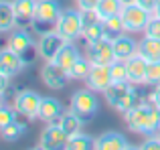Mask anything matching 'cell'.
Returning <instances> with one entry per match:
<instances>
[{"label": "cell", "instance_id": "23", "mask_svg": "<svg viewBox=\"0 0 160 150\" xmlns=\"http://www.w3.org/2000/svg\"><path fill=\"white\" fill-rule=\"evenodd\" d=\"M16 24L18 22H16V14H14V8H12V2L0 0V32L12 31Z\"/></svg>", "mask_w": 160, "mask_h": 150}, {"label": "cell", "instance_id": "5", "mask_svg": "<svg viewBox=\"0 0 160 150\" xmlns=\"http://www.w3.org/2000/svg\"><path fill=\"white\" fill-rule=\"evenodd\" d=\"M122 16V22L126 27V32H138V31H144L148 20L152 18V12L142 8L140 4H126L120 12Z\"/></svg>", "mask_w": 160, "mask_h": 150}, {"label": "cell", "instance_id": "16", "mask_svg": "<svg viewBox=\"0 0 160 150\" xmlns=\"http://www.w3.org/2000/svg\"><path fill=\"white\" fill-rule=\"evenodd\" d=\"M128 65V81L132 85H146V71H148V61L142 55H134L126 61Z\"/></svg>", "mask_w": 160, "mask_h": 150}, {"label": "cell", "instance_id": "4", "mask_svg": "<svg viewBox=\"0 0 160 150\" xmlns=\"http://www.w3.org/2000/svg\"><path fill=\"white\" fill-rule=\"evenodd\" d=\"M55 31L67 43H75L81 37V10H63L55 22Z\"/></svg>", "mask_w": 160, "mask_h": 150}, {"label": "cell", "instance_id": "9", "mask_svg": "<svg viewBox=\"0 0 160 150\" xmlns=\"http://www.w3.org/2000/svg\"><path fill=\"white\" fill-rule=\"evenodd\" d=\"M61 4L57 0H37V8H35V27H55V22L61 16Z\"/></svg>", "mask_w": 160, "mask_h": 150}, {"label": "cell", "instance_id": "33", "mask_svg": "<svg viewBox=\"0 0 160 150\" xmlns=\"http://www.w3.org/2000/svg\"><path fill=\"white\" fill-rule=\"evenodd\" d=\"M144 37H152V39H160V18L158 16L152 14V18L148 20V24H146L144 31Z\"/></svg>", "mask_w": 160, "mask_h": 150}, {"label": "cell", "instance_id": "40", "mask_svg": "<svg viewBox=\"0 0 160 150\" xmlns=\"http://www.w3.org/2000/svg\"><path fill=\"white\" fill-rule=\"evenodd\" d=\"M126 150H140V146H132V144H128V146H126Z\"/></svg>", "mask_w": 160, "mask_h": 150}, {"label": "cell", "instance_id": "30", "mask_svg": "<svg viewBox=\"0 0 160 150\" xmlns=\"http://www.w3.org/2000/svg\"><path fill=\"white\" fill-rule=\"evenodd\" d=\"M109 73H112V81L113 83L128 81V65H126V61L116 59L112 65H109Z\"/></svg>", "mask_w": 160, "mask_h": 150}, {"label": "cell", "instance_id": "1", "mask_svg": "<svg viewBox=\"0 0 160 150\" xmlns=\"http://www.w3.org/2000/svg\"><path fill=\"white\" fill-rule=\"evenodd\" d=\"M124 118L130 130L144 134V136H154L156 130L160 128V110L150 99L148 102H140L136 108L126 112Z\"/></svg>", "mask_w": 160, "mask_h": 150}, {"label": "cell", "instance_id": "8", "mask_svg": "<svg viewBox=\"0 0 160 150\" xmlns=\"http://www.w3.org/2000/svg\"><path fill=\"white\" fill-rule=\"evenodd\" d=\"M41 79H43V83L49 87V89L53 91H61L67 87V83H69V73H67V69H63L61 65H57L55 61H47V63L43 65V69H41Z\"/></svg>", "mask_w": 160, "mask_h": 150}, {"label": "cell", "instance_id": "18", "mask_svg": "<svg viewBox=\"0 0 160 150\" xmlns=\"http://www.w3.org/2000/svg\"><path fill=\"white\" fill-rule=\"evenodd\" d=\"M128 140L122 132H103L95 138V150H126Z\"/></svg>", "mask_w": 160, "mask_h": 150}, {"label": "cell", "instance_id": "35", "mask_svg": "<svg viewBox=\"0 0 160 150\" xmlns=\"http://www.w3.org/2000/svg\"><path fill=\"white\" fill-rule=\"evenodd\" d=\"M99 0H77L79 10H98Z\"/></svg>", "mask_w": 160, "mask_h": 150}, {"label": "cell", "instance_id": "43", "mask_svg": "<svg viewBox=\"0 0 160 150\" xmlns=\"http://www.w3.org/2000/svg\"><path fill=\"white\" fill-rule=\"evenodd\" d=\"M154 136H156V138H160V128L156 130V134H154Z\"/></svg>", "mask_w": 160, "mask_h": 150}, {"label": "cell", "instance_id": "2", "mask_svg": "<svg viewBox=\"0 0 160 150\" xmlns=\"http://www.w3.org/2000/svg\"><path fill=\"white\" fill-rule=\"evenodd\" d=\"M103 98L113 110L122 112H130L132 108H136L140 103V95H138L136 87L130 81H122V83H112L106 91H103Z\"/></svg>", "mask_w": 160, "mask_h": 150}, {"label": "cell", "instance_id": "37", "mask_svg": "<svg viewBox=\"0 0 160 150\" xmlns=\"http://www.w3.org/2000/svg\"><path fill=\"white\" fill-rule=\"evenodd\" d=\"M150 102H152L154 103V106H156L158 108V110H160V85H156V87H154V91H152V93H150Z\"/></svg>", "mask_w": 160, "mask_h": 150}, {"label": "cell", "instance_id": "28", "mask_svg": "<svg viewBox=\"0 0 160 150\" xmlns=\"http://www.w3.org/2000/svg\"><path fill=\"white\" fill-rule=\"evenodd\" d=\"M122 8H124L122 0H99V4H98V14L102 16L103 20H108V18H112V16H118V14H120Z\"/></svg>", "mask_w": 160, "mask_h": 150}, {"label": "cell", "instance_id": "39", "mask_svg": "<svg viewBox=\"0 0 160 150\" xmlns=\"http://www.w3.org/2000/svg\"><path fill=\"white\" fill-rule=\"evenodd\" d=\"M152 14H154V16H158V18H160V4H158V6H156V10H154Z\"/></svg>", "mask_w": 160, "mask_h": 150}, {"label": "cell", "instance_id": "42", "mask_svg": "<svg viewBox=\"0 0 160 150\" xmlns=\"http://www.w3.org/2000/svg\"><path fill=\"white\" fill-rule=\"evenodd\" d=\"M0 106H4V93L0 91Z\"/></svg>", "mask_w": 160, "mask_h": 150}, {"label": "cell", "instance_id": "29", "mask_svg": "<svg viewBox=\"0 0 160 150\" xmlns=\"http://www.w3.org/2000/svg\"><path fill=\"white\" fill-rule=\"evenodd\" d=\"M24 132H27V124L14 120V122H10L6 128H2L0 134H2V138L6 140V142H16L20 136H24Z\"/></svg>", "mask_w": 160, "mask_h": 150}, {"label": "cell", "instance_id": "34", "mask_svg": "<svg viewBox=\"0 0 160 150\" xmlns=\"http://www.w3.org/2000/svg\"><path fill=\"white\" fill-rule=\"evenodd\" d=\"M140 150H160V138H156V136H148V138L140 144Z\"/></svg>", "mask_w": 160, "mask_h": 150}, {"label": "cell", "instance_id": "15", "mask_svg": "<svg viewBox=\"0 0 160 150\" xmlns=\"http://www.w3.org/2000/svg\"><path fill=\"white\" fill-rule=\"evenodd\" d=\"M112 45H113V53H116V59H120V61H128V59H132L134 55H138V49H140V43H138L134 37H130V35H122V37H118L116 41H112Z\"/></svg>", "mask_w": 160, "mask_h": 150}, {"label": "cell", "instance_id": "32", "mask_svg": "<svg viewBox=\"0 0 160 150\" xmlns=\"http://www.w3.org/2000/svg\"><path fill=\"white\" fill-rule=\"evenodd\" d=\"M16 114H18V112H16L14 108H8L6 103H4V106H0V130H2V128H6L10 122H14V120H16Z\"/></svg>", "mask_w": 160, "mask_h": 150}, {"label": "cell", "instance_id": "36", "mask_svg": "<svg viewBox=\"0 0 160 150\" xmlns=\"http://www.w3.org/2000/svg\"><path fill=\"white\" fill-rule=\"evenodd\" d=\"M136 4H140L142 8H146V10L154 12V10H156V6L160 4V0H136Z\"/></svg>", "mask_w": 160, "mask_h": 150}, {"label": "cell", "instance_id": "14", "mask_svg": "<svg viewBox=\"0 0 160 150\" xmlns=\"http://www.w3.org/2000/svg\"><path fill=\"white\" fill-rule=\"evenodd\" d=\"M87 87L93 89L95 93H103L109 85H112V73H109V65H91V71L85 79Z\"/></svg>", "mask_w": 160, "mask_h": 150}, {"label": "cell", "instance_id": "25", "mask_svg": "<svg viewBox=\"0 0 160 150\" xmlns=\"http://www.w3.org/2000/svg\"><path fill=\"white\" fill-rule=\"evenodd\" d=\"M126 32V27L122 22V16H112V18L103 20V39L106 41H116L118 37H122Z\"/></svg>", "mask_w": 160, "mask_h": 150}, {"label": "cell", "instance_id": "38", "mask_svg": "<svg viewBox=\"0 0 160 150\" xmlns=\"http://www.w3.org/2000/svg\"><path fill=\"white\" fill-rule=\"evenodd\" d=\"M8 87H10V77H6V75L0 73V91H2V93H6Z\"/></svg>", "mask_w": 160, "mask_h": 150}, {"label": "cell", "instance_id": "11", "mask_svg": "<svg viewBox=\"0 0 160 150\" xmlns=\"http://www.w3.org/2000/svg\"><path fill=\"white\" fill-rule=\"evenodd\" d=\"M85 57L91 61L93 65H112L116 61V53H113V45L112 41H98V43H89L87 45Z\"/></svg>", "mask_w": 160, "mask_h": 150}, {"label": "cell", "instance_id": "12", "mask_svg": "<svg viewBox=\"0 0 160 150\" xmlns=\"http://www.w3.org/2000/svg\"><path fill=\"white\" fill-rule=\"evenodd\" d=\"M27 67V57L12 51L10 47L0 49V73L6 77H14Z\"/></svg>", "mask_w": 160, "mask_h": 150}, {"label": "cell", "instance_id": "19", "mask_svg": "<svg viewBox=\"0 0 160 150\" xmlns=\"http://www.w3.org/2000/svg\"><path fill=\"white\" fill-rule=\"evenodd\" d=\"M12 8H14V14H16V22L28 24L35 20L37 0H12Z\"/></svg>", "mask_w": 160, "mask_h": 150}, {"label": "cell", "instance_id": "10", "mask_svg": "<svg viewBox=\"0 0 160 150\" xmlns=\"http://www.w3.org/2000/svg\"><path fill=\"white\" fill-rule=\"evenodd\" d=\"M67 142H69V134L59 124H49L39 138V146H43L45 150H65Z\"/></svg>", "mask_w": 160, "mask_h": 150}, {"label": "cell", "instance_id": "44", "mask_svg": "<svg viewBox=\"0 0 160 150\" xmlns=\"http://www.w3.org/2000/svg\"><path fill=\"white\" fill-rule=\"evenodd\" d=\"M31 150H45L43 146H37V148H31Z\"/></svg>", "mask_w": 160, "mask_h": 150}, {"label": "cell", "instance_id": "24", "mask_svg": "<svg viewBox=\"0 0 160 150\" xmlns=\"http://www.w3.org/2000/svg\"><path fill=\"white\" fill-rule=\"evenodd\" d=\"M57 124H59V126H61L69 136H73V134H79V132H81V126H83L85 122H83V120L79 118L77 114H73V112L69 110V112H63Z\"/></svg>", "mask_w": 160, "mask_h": 150}, {"label": "cell", "instance_id": "17", "mask_svg": "<svg viewBox=\"0 0 160 150\" xmlns=\"http://www.w3.org/2000/svg\"><path fill=\"white\" fill-rule=\"evenodd\" d=\"M61 114H63V106L57 98H43L37 120H41V122H45V124H57L59 118H61Z\"/></svg>", "mask_w": 160, "mask_h": 150}, {"label": "cell", "instance_id": "3", "mask_svg": "<svg viewBox=\"0 0 160 150\" xmlns=\"http://www.w3.org/2000/svg\"><path fill=\"white\" fill-rule=\"evenodd\" d=\"M73 114H77L83 122H89L91 118H95L99 110V99L95 95L93 89L85 87V89H77L73 95H71V108Z\"/></svg>", "mask_w": 160, "mask_h": 150}, {"label": "cell", "instance_id": "7", "mask_svg": "<svg viewBox=\"0 0 160 150\" xmlns=\"http://www.w3.org/2000/svg\"><path fill=\"white\" fill-rule=\"evenodd\" d=\"M41 102H43V95L37 93L32 89H22L16 93L14 98V110L18 112L20 116H27L28 120H35L39 116V108Z\"/></svg>", "mask_w": 160, "mask_h": 150}, {"label": "cell", "instance_id": "41", "mask_svg": "<svg viewBox=\"0 0 160 150\" xmlns=\"http://www.w3.org/2000/svg\"><path fill=\"white\" fill-rule=\"evenodd\" d=\"M134 2H136V0H122V4H124V6H126V4H134Z\"/></svg>", "mask_w": 160, "mask_h": 150}, {"label": "cell", "instance_id": "20", "mask_svg": "<svg viewBox=\"0 0 160 150\" xmlns=\"http://www.w3.org/2000/svg\"><path fill=\"white\" fill-rule=\"evenodd\" d=\"M6 47H10L12 51L20 53L22 57H27V53L32 49V39H31V35H28L24 28H18V31H14V32L10 35Z\"/></svg>", "mask_w": 160, "mask_h": 150}, {"label": "cell", "instance_id": "6", "mask_svg": "<svg viewBox=\"0 0 160 150\" xmlns=\"http://www.w3.org/2000/svg\"><path fill=\"white\" fill-rule=\"evenodd\" d=\"M81 37L87 45L103 39V18L98 10H81Z\"/></svg>", "mask_w": 160, "mask_h": 150}, {"label": "cell", "instance_id": "31", "mask_svg": "<svg viewBox=\"0 0 160 150\" xmlns=\"http://www.w3.org/2000/svg\"><path fill=\"white\" fill-rule=\"evenodd\" d=\"M146 85H160V61L148 63V71H146Z\"/></svg>", "mask_w": 160, "mask_h": 150}, {"label": "cell", "instance_id": "27", "mask_svg": "<svg viewBox=\"0 0 160 150\" xmlns=\"http://www.w3.org/2000/svg\"><path fill=\"white\" fill-rule=\"evenodd\" d=\"M91 65H93V63H91L87 57H79V59L71 65V69L67 73H69V77L75 79V81H83V79H87V75H89Z\"/></svg>", "mask_w": 160, "mask_h": 150}, {"label": "cell", "instance_id": "26", "mask_svg": "<svg viewBox=\"0 0 160 150\" xmlns=\"http://www.w3.org/2000/svg\"><path fill=\"white\" fill-rule=\"evenodd\" d=\"M65 150H95V138H91L89 134H73L69 136V142H67Z\"/></svg>", "mask_w": 160, "mask_h": 150}, {"label": "cell", "instance_id": "22", "mask_svg": "<svg viewBox=\"0 0 160 150\" xmlns=\"http://www.w3.org/2000/svg\"><path fill=\"white\" fill-rule=\"evenodd\" d=\"M138 55H142L148 63H152V61H160V39L144 37V39L140 41Z\"/></svg>", "mask_w": 160, "mask_h": 150}, {"label": "cell", "instance_id": "21", "mask_svg": "<svg viewBox=\"0 0 160 150\" xmlns=\"http://www.w3.org/2000/svg\"><path fill=\"white\" fill-rule=\"evenodd\" d=\"M79 57H81V53H79V49L75 47V43H65L61 49H59V53L55 55L53 61H55L57 65H61L63 69H67V71H69L71 65H73L75 61L79 59Z\"/></svg>", "mask_w": 160, "mask_h": 150}, {"label": "cell", "instance_id": "13", "mask_svg": "<svg viewBox=\"0 0 160 150\" xmlns=\"http://www.w3.org/2000/svg\"><path fill=\"white\" fill-rule=\"evenodd\" d=\"M65 43H67V41L63 39L57 31H45V32H41L39 45H37L39 57H43L45 61H53L55 55L59 53V49H61Z\"/></svg>", "mask_w": 160, "mask_h": 150}]
</instances>
